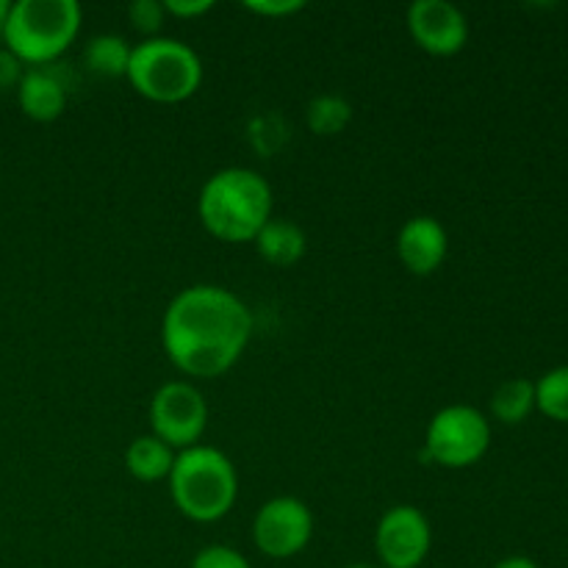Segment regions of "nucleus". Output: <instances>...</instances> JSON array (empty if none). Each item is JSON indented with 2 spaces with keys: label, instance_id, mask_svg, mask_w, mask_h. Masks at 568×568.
I'll return each instance as SVG.
<instances>
[{
  "label": "nucleus",
  "instance_id": "ddd939ff",
  "mask_svg": "<svg viewBox=\"0 0 568 568\" xmlns=\"http://www.w3.org/2000/svg\"><path fill=\"white\" fill-rule=\"evenodd\" d=\"M255 250H258L261 258L272 266H294L308 250V236H305L303 227L292 220H283V216H272L264 227L258 231V236L253 239Z\"/></svg>",
  "mask_w": 568,
  "mask_h": 568
},
{
  "label": "nucleus",
  "instance_id": "6e6552de",
  "mask_svg": "<svg viewBox=\"0 0 568 568\" xmlns=\"http://www.w3.org/2000/svg\"><path fill=\"white\" fill-rule=\"evenodd\" d=\"M314 538V514L297 497H275L258 508L253 519V544L272 560H288Z\"/></svg>",
  "mask_w": 568,
  "mask_h": 568
},
{
  "label": "nucleus",
  "instance_id": "a211bd4d",
  "mask_svg": "<svg viewBox=\"0 0 568 568\" xmlns=\"http://www.w3.org/2000/svg\"><path fill=\"white\" fill-rule=\"evenodd\" d=\"M536 408L555 422H568V366H555L536 383Z\"/></svg>",
  "mask_w": 568,
  "mask_h": 568
},
{
  "label": "nucleus",
  "instance_id": "9b49d317",
  "mask_svg": "<svg viewBox=\"0 0 568 568\" xmlns=\"http://www.w3.org/2000/svg\"><path fill=\"white\" fill-rule=\"evenodd\" d=\"M447 227L436 216H410L397 233V255L410 275L425 277L442 270L444 258H447Z\"/></svg>",
  "mask_w": 568,
  "mask_h": 568
},
{
  "label": "nucleus",
  "instance_id": "4468645a",
  "mask_svg": "<svg viewBox=\"0 0 568 568\" xmlns=\"http://www.w3.org/2000/svg\"><path fill=\"white\" fill-rule=\"evenodd\" d=\"M175 449L166 447L161 438H155L153 433L148 436H139L128 444L125 449V469L128 475L136 477L139 483H159L166 480L175 464Z\"/></svg>",
  "mask_w": 568,
  "mask_h": 568
},
{
  "label": "nucleus",
  "instance_id": "423d86ee",
  "mask_svg": "<svg viewBox=\"0 0 568 568\" xmlns=\"http://www.w3.org/2000/svg\"><path fill=\"white\" fill-rule=\"evenodd\" d=\"M491 447V422L475 405H447L430 419L425 453L444 469L475 466Z\"/></svg>",
  "mask_w": 568,
  "mask_h": 568
},
{
  "label": "nucleus",
  "instance_id": "a878e982",
  "mask_svg": "<svg viewBox=\"0 0 568 568\" xmlns=\"http://www.w3.org/2000/svg\"><path fill=\"white\" fill-rule=\"evenodd\" d=\"M342 568H383V566H372V564H349V566H342Z\"/></svg>",
  "mask_w": 568,
  "mask_h": 568
},
{
  "label": "nucleus",
  "instance_id": "2eb2a0df",
  "mask_svg": "<svg viewBox=\"0 0 568 568\" xmlns=\"http://www.w3.org/2000/svg\"><path fill=\"white\" fill-rule=\"evenodd\" d=\"M133 44L120 33H98L87 42L83 50V64L89 72L100 78H122L128 72Z\"/></svg>",
  "mask_w": 568,
  "mask_h": 568
},
{
  "label": "nucleus",
  "instance_id": "dca6fc26",
  "mask_svg": "<svg viewBox=\"0 0 568 568\" xmlns=\"http://www.w3.org/2000/svg\"><path fill=\"white\" fill-rule=\"evenodd\" d=\"M536 410V383L514 377L491 394V414L503 425H521Z\"/></svg>",
  "mask_w": 568,
  "mask_h": 568
},
{
  "label": "nucleus",
  "instance_id": "4be33fe9",
  "mask_svg": "<svg viewBox=\"0 0 568 568\" xmlns=\"http://www.w3.org/2000/svg\"><path fill=\"white\" fill-rule=\"evenodd\" d=\"M164 9L178 20H192V17L209 14L214 9V0H164Z\"/></svg>",
  "mask_w": 568,
  "mask_h": 568
},
{
  "label": "nucleus",
  "instance_id": "5701e85b",
  "mask_svg": "<svg viewBox=\"0 0 568 568\" xmlns=\"http://www.w3.org/2000/svg\"><path fill=\"white\" fill-rule=\"evenodd\" d=\"M22 61L6 48H0V89H17L22 78Z\"/></svg>",
  "mask_w": 568,
  "mask_h": 568
},
{
  "label": "nucleus",
  "instance_id": "f03ea898",
  "mask_svg": "<svg viewBox=\"0 0 568 568\" xmlns=\"http://www.w3.org/2000/svg\"><path fill=\"white\" fill-rule=\"evenodd\" d=\"M270 181L250 166H225L203 183L197 214L205 231L227 244H247L272 220Z\"/></svg>",
  "mask_w": 568,
  "mask_h": 568
},
{
  "label": "nucleus",
  "instance_id": "7ed1b4c3",
  "mask_svg": "<svg viewBox=\"0 0 568 568\" xmlns=\"http://www.w3.org/2000/svg\"><path fill=\"white\" fill-rule=\"evenodd\" d=\"M166 483L175 508L197 525L225 519L239 497L236 466L225 453L205 444L181 449Z\"/></svg>",
  "mask_w": 568,
  "mask_h": 568
},
{
  "label": "nucleus",
  "instance_id": "f3484780",
  "mask_svg": "<svg viewBox=\"0 0 568 568\" xmlns=\"http://www.w3.org/2000/svg\"><path fill=\"white\" fill-rule=\"evenodd\" d=\"M305 120L316 136H336L353 122V105L342 94H320L305 109Z\"/></svg>",
  "mask_w": 568,
  "mask_h": 568
},
{
  "label": "nucleus",
  "instance_id": "f257e3e1",
  "mask_svg": "<svg viewBox=\"0 0 568 568\" xmlns=\"http://www.w3.org/2000/svg\"><path fill=\"white\" fill-rule=\"evenodd\" d=\"M253 336V314L231 288L197 283L170 300L161 347L178 372L214 381L231 372Z\"/></svg>",
  "mask_w": 568,
  "mask_h": 568
},
{
  "label": "nucleus",
  "instance_id": "39448f33",
  "mask_svg": "<svg viewBox=\"0 0 568 568\" xmlns=\"http://www.w3.org/2000/svg\"><path fill=\"white\" fill-rule=\"evenodd\" d=\"M125 78L153 103H183L203 83V61L181 39H142L133 44Z\"/></svg>",
  "mask_w": 568,
  "mask_h": 568
},
{
  "label": "nucleus",
  "instance_id": "aec40b11",
  "mask_svg": "<svg viewBox=\"0 0 568 568\" xmlns=\"http://www.w3.org/2000/svg\"><path fill=\"white\" fill-rule=\"evenodd\" d=\"M192 568H253L250 560L244 558L239 549L227 547V544H211L194 555Z\"/></svg>",
  "mask_w": 568,
  "mask_h": 568
},
{
  "label": "nucleus",
  "instance_id": "393cba45",
  "mask_svg": "<svg viewBox=\"0 0 568 568\" xmlns=\"http://www.w3.org/2000/svg\"><path fill=\"white\" fill-rule=\"evenodd\" d=\"M9 0H0V39H3V28H6V17H9Z\"/></svg>",
  "mask_w": 568,
  "mask_h": 568
},
{
  "label": "nucleus",
  "instance_id": "f8f14e48",
  "mask_svg": "<svg viewBox=\"0 0 568 568\" xmlns=\"http://www.w3.org/2000/svg\"><path fill=\"white\" fill-rule=\"evenodd\" d=\"M67 94L70 89L55 64L28 67L17 83V103H20L22 114L33 122L59 120L67 109Z\"/></svg>",
  "mask_w": 568,
  "mask_h": 568
},
{
  "label": "nucleus",
  "instance_id": "0eeeda50",
  "mask_svg": "<svg viewBox=\"0 0 568 568\" xmlns=\"http://www.w3.org/2000/svg\"><path fill=\"white\" fill-rule=\"evenodd\" d=\"M209 425V405L200 388L189 381H170L150 399V427L175 453L194 447Z\"/></svg>",
  "mask_w": 568,
  "mask_h": 568
},
{
  "label": "nucleus",
  "instance_id": "412c9836",
  "mask_svg": "<svg viewBox=\"0 0 568 568\" xmlns=\"http://www.w3.org/2000/svg\"><path fill=\"white\" fill-rule=\"evenodd\" d=\"M244 9L253 11V14L258 17H270V20H275V17L297 14V11L305 9V3L303 0H247Z\"/></svg>",
  "mask_w": 568,
  "mask_h": 568
},
{
  "label": "nucleus",
  "instance_id": "20e7f679",
  "mask_svg": "<svg viewBox=\"0 0 568 568\" xmlns=\"http://www.w3.org/2000/svg\"><path fill=\"white\" fill-rule=\"evenodd\" d=\"M81 31L75 0H17L9 6L3 42L22 64H53Z\"/></svg>",
  "mask_w": 568,
  "mask_h": 568
},
{
  "label": "nucleus",
  "instance_id": "9d476101",
  "mask_svg": "<svg viewBox=\"0 0 568 568\" xmlns=\"http://www.w3.org/2000/svg\"><path fill=\"white\" fill-rule=\"evenodd\" d=\"M405 26L416 48L430 55H455L469 42V20L449 0H414L405 11Z\"/></svg>",
  "mask_w": 568,
  "mask_h": 568
},
{
  "label": "nucleus",
  "instance_id": "b1692460",
  "mask_svg": "<svg viewBox=\"0 0 568 568\" xmlns=\"http://www.w3.org/2000/svg\"><path fill=\"white\" fill-rule=\"evenodd\" d=\"M491 568H541V566H538L532 558H527V555H510V558H503Z\"/></svg>",
  "mask_w": 568,
  "mask_h": 568
},
{
  "label": "nucleus",
  "instance_id": "1a4fd4ad",
  "mask_svg": "<svg viewBox=\"0 0 568 568\" xmlns=\"http://www.w3.org/2000/svg\"><path fill=\"white\" fill-rule=\"evenodd\" d=\"M430 547V519L416 505H394L377 521L375 549L383 568H422Z\"/></svg>",
  "mask_w": 568,
  "mask_h": 568
},
{
  "label": "nucleus",
  "instance_id": "6ab92c4d",
  "mask_svg": "<svg viewBox=\"0 0 568 568\" xmlns=\"http://www.w3.org/2000/svg\"><path fill=\"white\" fill-rule=\"evenodd\" d=\"M128 20L139 33H144V39H153L159 37L161 26H164L166 9L161 0H133L128 6Z\"/></svg>",
  "mask_w": 568,
  "mask_h": 568
}]
</instances>
